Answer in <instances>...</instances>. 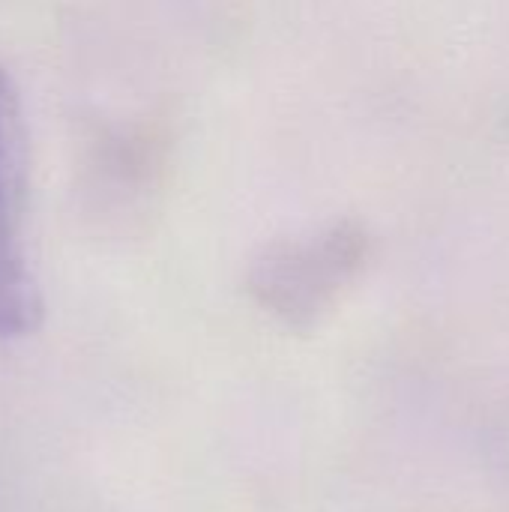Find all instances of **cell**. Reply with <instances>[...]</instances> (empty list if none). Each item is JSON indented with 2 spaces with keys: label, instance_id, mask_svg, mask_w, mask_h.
Returning <instances> with one entry per match:
<instances>
[{
  "label": "cell",
  "instance_id": "6da1fadb",
  "mask_svg": "<svg viewBox=\"0 0 509 512\" xmlns=\"http://www.w3.org/2000/svg\"><path fill=\"white\" fill-rule=\"evenodd\" d=\"M372 237L354 219L264 246L249 267V294L288 327H312L369 261Z\"/></svg>",
  "mask_w": 509,
  "mask_h": 512
},
{
  "label": "cell",
  "instance_id": "7a4b0ae2",
  "mask_svg": "<svg viewBox=\"0 0 509 512\" xmlns=\"http://www.w3.org/2000/svg\"><path fill=\"white\" fill-rule=\"evenodd\" d=\"M27 135L18 93L0 69V342L27 336L42 318V294L24 237Z\"/></svg>",
  "mask_w": 509,
  "mask_h": 512
}]
</instances>
